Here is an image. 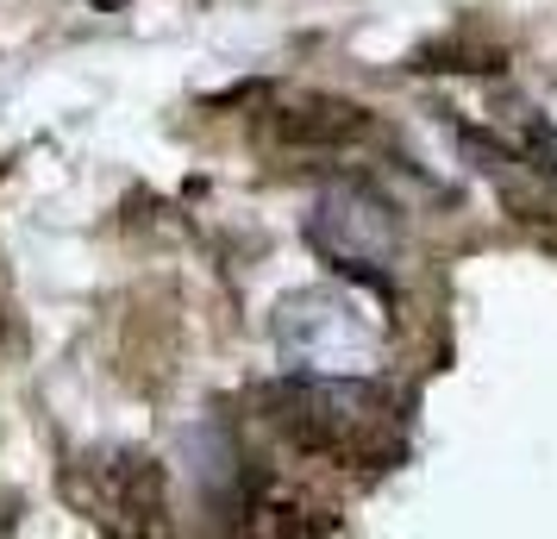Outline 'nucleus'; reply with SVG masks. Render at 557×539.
Segmentation results:
<instances>
[{
  "instance_id": "1",
  "label": "nucleus",
  "mask_w": 557,
  "mask_h": 539,
  "mask_svg": "<svg viewBox=\"0 0 557 539\" xmlns=\"http://www.w3.org/2000/svg\"><path fill=\"white\" fill-rule=\"evenodd\" d=\"M270 420L301 452L332 464H376L395 445L388 395L357 383V377H295L270 395Z\"/></svg>"
},
{
  "instance_id": "2",
  "label": "nucleus",
  "mask_w": 557,
  "mask_h": 539,
  "mask_svg": "<svg viewBox=\"0 0 557 539\" xmlns=\"http://www.w3.org/2000/svg\"><path fill=\"white\" fill-rule=\"evenodd\" d=\"M101 514L113 527H163V470L157 458H107L95 464Z\"/></svg>"
},
{
  "instance_id": "3",
  "label": "nucleus",
  "mask_w": 557,
  "mask_h": 539,
  "mask_svg": "<svg viewBox=\"0 0 557 539\" xmlns=\"http://www.w3.org/2000/svg\"><path fill=\"white\" fill-rule=\"evenodd\" d=\"M270 132L295 151H345L370 132V113L351 101H307V107H282L270 113Z\"/></svg>"
}]
</instances>
